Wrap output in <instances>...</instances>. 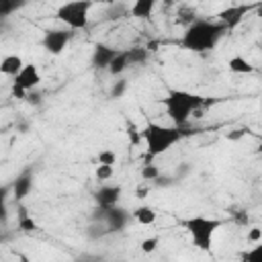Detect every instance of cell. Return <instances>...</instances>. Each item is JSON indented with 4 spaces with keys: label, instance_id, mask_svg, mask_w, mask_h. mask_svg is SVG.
I'll return each mask as SVG.
<instances>
[{
    "label": "cell",
    "instance_id": "obj_1",
    "mask_svg": "<svg viewBox=\"0 0 262 262\" xmlns=\"http://www.w3.org/2000/svg\"><path fill=\"white\" fill-rule=\"evenodd\" d=\"M227 33V27L219 20H207V18H194L182 33V47L188 51L205 53L217 47L221 37Z\"/></svg>",
    "mask_w": 262,
    "mask_h": 262
},
{
    "label": "cell",
    "instance_id": "obj_2",
    "mask_svg": "<svg viewBox=\"0 0 262 262\" xmlns=\"http://www.w3.org/2000/svg\"><path fill=\"white\" fill-rule=\"evenodd\" d=\"M203 96L199 94H192L188 90H178V88H172L168 90L166 98H164V106H166V115L170 117V121L178 127L186 125L190 115L203 104Z\"/></svg>",
    "mask_w": 262,
    "mask_h": 262
},
{
    "label": "cell",
    "instance_id": "obj_3",
    "mask_svg": "<svg viewBox=\"0 0 262 262\" xmlns=\"http://www.w3.org/2000/svg\"><path fill=\"white\" fill-rule=\"evenodd\" d=\"M141 137L147 145V158H156L166 154L176 141H180L182 131L178 125H160V123H147L141 131Z\"/></svg>",
    "mask_w": 262,
    "mask_h": 262
},
{
    "label": "cell",
    "instance_id": "obj_4",
    "mask_svg": "<svg viewBox=\"0 0 262 262\" xmlns=\"http://www.w3.org/2000/svg\"><path fill=\"white\" fill-rule=\"evenodd\" d=\"M182 225H184V229L188 231L192 246H196L201 252H211L213 235H215V231L223 225V221L211 219V217H205V215H194V217L184 219Z\"/></svg>",
    "mask_w": 262,
    "mask_h": 262
},
{
    "label": "cell",
    "instance_id": "obj_5",
    "mask_svg": "<svg viewBox=\"0 0 262 262\" xmlns=\"http://www.w3.org/2000/svg\"><path fill=\"white\" fill-rule=\"evenodd\" d=\"M90 8H92V0H68L55 10V18L72 31L86 29Z\"/></svg>",
    "mask_w": 262,
    "mask_h": 262
},
{
    "label": "cell",
    "instance_id": "obj_6",
    "mask_svg": "<svg viewBox=\"0 0 262 262\" xmlns=\"http://www.w3.org/2000/svg\"><path fill=\"white\" fill-rule=\"evenodd\" d=\"M92 221L96 223H104L108 227V231H121L127 227L129 223V213L119 207V205H111V207H98L92 215Z\"/></svg>",
    "mask_w": 262,
    "mask_h": 262
},
{
    "label": "cell",
    "instance_id": "obj_7",
    "mask_svg": "<svg viewBox=\"0 0 262 262\" xmlns=\"http://www.w3.org/2000/svg\"><path fill=\"white\" fill-rule=\"evenodd\" d=\"M39 82H41V74H39L37 66H33V63H25V68L14 76L12 92H14V96L25 98L27 92H31L33 88H37Z\"/></svg>",
    "mask_w": 262,
    "mask_h": 262
},
{
    "label": "cell",
    "instance_id": "obj_8",
    "mask_svg": "<svg viewBox=\"0 0 262 262\" xmlns=\"http://www.w3.org/2000/svg\"><path fill=\"white\" fill-rule=\"evenodd\" d=\"M72 37H74L72 29H47V31L43 33L41 45H43V49H45L47 53L59 55V53L68 47V43L72 41Z\"/></svg>",
    "mask_w": 262,
    "mask_h": 262
},
{
    "label": "cell",
    "instance_id": "obj_9",
    "mask_svg": "<svg viewBox=\"0 0 262 262\" xmlns=\"http://www.w3.org/2000/svg\"><path fill=\"white\" fill-rule=\"evenodd\" d=\"M119 53V49L106 45V43H96L92 49V66L96 70H108L111 61L115 59V55Z\"/></svg>",
    "mask_w": 262,
    "mask_h": 262
},
{
    "label": "cell",
    "instance_id": "obj_10",
    "mask_svg": "<svg viewBox=\"0 0 262 262\" xmlns=\"http://www.w3.org/2000/svg\"><path fill=\"white\" fill-rule=\"evenodd\" d=\"M248 10H250V6H246V4L229 6V8H223V10L217 14V18H219V23H223V25L227 27V31H229V29H233V27H237V25L242 23V18L248 14Z\"/></svg>",
    "mask_w": 262,
    "mask_h": 262
},
{
    "label": "cell",
    "instance_id": "obj_11",
    "mask_svg": "<svg viewBox=\"0 0 262 262\" xmlns=\"http://www.w3.org/2000/svg\"><path fill=\"white\" fill-rule=\"evenodd\" d=\"M121 186L119 184H106V186H100L96 192H94V201L98 207H111V205H117L119 199H121Z\"/></svg>",
    "mask_w": 262,
    "mask_h": 262
},
{
    "label": "cell",
    "instance_id": "obj_12",
    "mask_svg": "<svg viewBox=\"0 0 262 262\" xmlns=\"http://www.w3.org/2000/svg\"><path fill=\"white\" fill-rule=\"evenodd\" d=\"M33 190V174L29 170L20 172L16 176V180L12 182V194L16 201H23L25 196H29V192Z\"/></svg>",
    "mask_w": 262,
    "mask_h": 262
},
{
    "label": "cell",
    "instance_id": "obj_13",
    "mask_svg": "<svg viewBox=\"0 0 262 262\" xmlns=\"http://www.w3.org/2000/svg\"><path fill=\"white\" fill-rule=\"evenodd\" d=\"M156 4H158V0H133V6L129 12L135 18H149L156 10Z\"/></svg>",
    "mask_w": 262,
    "mask_h": 262
},
{
    "label": "cell",
    "instance_id": "obj_14",
    "mask_svg": "<svg viewBox=\"0 0 262 262\" xmlns=\"http://www.w3.org/2000/svg\"><path fill=\"white\" fill-rule=\"evenodd\" d=\"M23 68H25V61H23L20 55H6V57L2 59V63H0V72H2L4 76H12V78H14Z\"/></svg>",
    "mask_w": 262,
    "mask_h": 262
},
{
    "label": "cell",
    "instance_id": "obj_15",
    "mask_svg": "<svg viewBox=\"0 0 262 262\" xmlns=\"http://www.w3.org/2000/svg\"><path fill=\"white\" fill-rule=\"evenodd\" d=\"M133 217H135V221H137V223H141V225H151V223L156 221L158 213H156V209H154V207L141 205V207H137V209L133 211Z\"/></svg>",
    "mask_w": 262,
    "mask_h": 262
},
{
    "label": "cell",
    "instance_id": "obj_16",
    "mask_svg": "<svg viewBox=\"0 0 262 262\" xmlns=\"http://www.w3.org/2000/svg\"><path fill=\"white\" fill-rule=\"evenodd\" d=\"M127 66H129V55H127V49H125V51H119V53L115 55V59L111 61L108 74H111V76H121V74L127 70Z\"/></svg>",
    "mask_w": 262,
    "mask_h": 262
},
{
    "label": "cell",
    "instance_id": "obj_17",
    "mask_svg": "<svg viewBox=\"0 0 262 262\" xmlns=\"http://www.w3.org/2000/svg\"><path fill=\"white\" fill-rule=\"evenodd\" d=\"M227 66H229V72H233V74H252L254 72V66L242 55H233L227 61Z\"/></svg>",
    "mask_w": 262,
    "mask_h": 262
},
{
    "label": "cell",
    "instance_id": "obj_18",
    "mask_svg": "<svg viewBox=\"0 0 262 262\" xmlns=\"http://www.w3.org/2000/svg\"><path fill=\"white\" fill-rule=\"evenodd\" d=\"M16 219H18V229H23V231H35L37 229V223L33 221V217H29V213H27V209L23 205L18 207Z\"/></svg>",
    "mask_w": 262,
    "mask_h": 262
},
{
    "label": "cell",
    "instance_id": "obj_19",
    "mask_svg": "<svg viewBox=\"0 0 262 262\" xmlns=\"http://www.w3.org/2000/svg\"><path fill=\"white\" fill-rule=\"evenodd\" d=\"M27 4V0H0V16H8L14 10L23 8Z\"/></svg>",
    "mask_w": 262,
    "mask_h": 262
},
{
    "label": "cell",
    "instance_id": "obj_20",
    "mask_svg": "<svg viewBox=\"0 0 262 262\" xmlns=\"http://www.w3.org/2000/svg\"><path fill=\"white\" fill-rule=\"evenodd\" d=\"M127 55H129V63H143L147 61V49L145 47H131L127 49Z\"/></svg>",
    "mask_w": 262,
    "mask_h": 262
},
{
    "label": "cell",
    "instance_id": "obj_21",
    "mask_svg": "<svg viewBox=\"0 0 262 262\" xmlns=\"http://www.w3.org/2000/svg\"><path fill=\"white\" fill-rule=\"evenodd\" d=\"M94 174H96L98 180H108V178H113V174H115V166H113V164H98Z\"/></svg>",
    "mask_w": 262,
    "mask_h": 262
},
{
    "label": "cell",
    "instance_id": "obj_22",
    "mask_svg": "<svg viewBox=\"0 0 262 262\" xmlns=\"http://www.w3.org/2000/svg\"><path fill=\"white\" fill-rule=\"evenodd\" d=\"M244 260H248V262H262V242H258L252 250H248L244 254Z\"/></svg>",
    "mask_w": 262,
    "mask_h": 262
},
{
    "label": "cell",
    "instance_id": "obj_23",
    "mask_svg": "<svg viewBox=\"0 0 262 262\" xmlns=\"http://www.w3.org/2000/svg\"><path fill=\"white\" fill-rule=\"evenodd\" d=\"M158 176H160V168H158V166L145 164V166L141 168V178H143V180H158Z\"/></svg>",
    "mask_w": 262,
    "mask_h": 262
},
{
    "label": "cell",
    "instance_id": "obj_24",
    "mask_svg": "<svg viewBox=\"0 0 262 262\" xmlns=\"http://www.w3.org/2000/svg\"><path fill=\"white\" fill-rule=\"evenodd\" d=\"M125 90H127V80H117L113 84V88H111V96L113 98H121L125 94Z\"/></svg>",
    "mask_w": 262,
    "mask_h": 262
},
{
    "label": "cell",
    "instance_id": "obj_25",
    "mask_svg": "<svg viewBox=\"0 0 262 262\" xmlns=\"http://www.w3.org/2000/svg\"><path fill=\"white\" fill-rule=\"evenodd\" d=\"M115 162H117V154L113 149H102L98 154V164H113L115 166Z\"/></svg>",
    "mask_w": 262,
    "mask_h": 262
},
{
    "label": "cell",
    "instance_id": "obj_26",
    "mask_svg": "<svg viewBox=\"0 0 262 262\" xmlns=\"http://www.w3.org/2000/svg\"><path fill=\"white\" fill-rule=\"evenodd\" d=\"M127 135H129L131 143H139V139H143V137H141V131H137V127H135L133 121L127 123Z\"/></svg>",
    "mask_w": 262,
    "mask_h": 262
},
{
    "label": "cell",
    "instance_id": "obj_27",
    "mask_svg": "<svg viewBox=\"0 0 262 262\" xmlns=\"http://www.w3.org/2000/svg\"><path fill=\"white\" fill-rule=\"evenodd\" d=\"M158 244H160V239H158V237H147V239H143V242L139 244V248H141V252L149 254V252H154V250L158 248Z\"/></svg>",
    "mask_w": 262,
    "mask_h": 262
},
{
    "label": "cell",
    "instance_id": "obj_28",
    "mask_svg": "<svg viewBox=\"0 0 262 262\" xmlns=\"http://www.w3.org/2000/svg\"><path fill=\"white\" fill-rule=\"evenodd\" d=\"M246 135V129L244 127H237V129H233V131H229L225 137L229 139V141H237V139H242Z\"/></svg>",
    "mask_w": 262,
    "mask_h": 262
},
{
    "label": "cell",
    "instance_id": "obj_29",
    "mask_svg": "<svg viewBox=\"0 0 262 262\" xmlns=\"http://www.w3.org/2000/svg\"><path fill=\"white\" fill-rule=\"evenodd\" d=\"M260 239H262V229H260V227H252V229L248 231V242L258 244Z\"/></svg>",
    "mask_w": 262,
    "mask_h": 262
},
{
    "label": "cell",
    "instance_id": "obj_30",
    "mask_svg": "<svg viewBox=\"0 0 262 262\" xmlns=\"http://www.w3.org/2000/svg\"><path fill=\"white\" fill-rule=\"evenodd\" d=\"M25 98H27L31 104H37V102H39V98H41V94H37V92H33V90H31V92H27V96H25Z\"/></svg>",
    "mask_w": 262,
    "mask_h": 262
},
{
    "label": "cell",
    "instance_id": "obj_31",
    "mask_svg": "<svg viewBox=\"0 0 262 262\" xmlns=\"http://www.w3.org/2000/svg\"><path fill=\"white\" fill-rule=\"evenodd\" d=\"M256 14H258V16H260V18H262V2H260V4H258V6H256Z\"/></svg>",
    "mask_w": 262,
    "mask_h": 262
},
{
    "label": "cell",
    "instance_id": "obj_32",
    "mask_svg": "<svg viewBox=\"0 0 262 262\" xmlns=\"http://www.w3.org/2000/svg\"><path fill=\"white\" fill-rule=\"evenodd\" d=\"M96 2H100V4H113L115 0H96Z\"/></svg>",
    "mask_w": 262,
    "mask_h": 262
},
{
    "label": "cell",
    "instance_id": "obj_33",
    "mask_svg": "<svg viewBox=\"0 0 262 262\" xmlns=\"http://www.w3.org/2000/svg\"><path fill=\"white\" fill-rule=\"evenodd\" d=\"M258 151H260V156H262V139H260V147H258Z\"/></svg>",
    "mask_w": 262,
    "mask_h": 262
},
{
    "label": "cell",
    "instance_id": "obj_34",
    "mask_svg": "<svg viewBox=\"0 0 262 262\" xmlns=\"http://www.w3.org/2000/svg\"><path fill=\"white\" fill-rule=\"evenodd\" d=\"M166 2H172V0H166Z\"/></svg>",
    "mask_w": 262,
    "mask_h": 262
},
{
    "label": "cell",
    "instance_id": "obj_35",
    "mask_svg": "<svg viewBox=\"0 0 262 262\" xmlns=\"http://www.w3.org/2000/svg\"><path fill=\"white\" fill-rule=\"evenodd\" d=\"M260 31H262V27H260Z\"/></svg>",
    "mask_w": 262,
    "mask_h": 262
},
{
    "label": "cell",
    "instance_id": "obj_36",
    "mask_svg": "<svg viewBox=\"0 0 262 262\" xmlns=\"http://www.w3.org/2000/svg\"><path fill=\"white\" fill-rule=\"evenodd\" d=\"M260 111H262V108H260Z\"/></svg>",
    "mask_w": 262,
    "mask_h": 262
}]
</instances>
